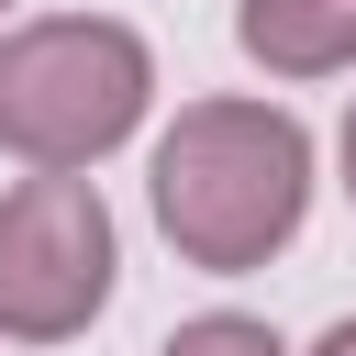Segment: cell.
<instances>
[{
    "mask_svg": "<svg viewBox=\"0 0 356 356\" xmlns=\"http://www.w3.org/2000/svg\"><path fill=\"white\" fill-rule=\"evenodd\" d=\"M312 356H356V312H345V323H334V334H323Z\"/></svg>",
    "mask_w": 356,
    "mask_h": 356,
    "instance_id": "obj_6",
    "label": "cell"
},
{
    "mask_svg": "<svg viewBox=\"0 0 356 356\" xmlns=\"http://www.w3.org/2000/svg\"><path fill=\"white\" fill-rule=\"evenodd\" d=\"M234 44L267 78H334L356 67V0H234Z\"/></svg>",
    "mask_w": 356,
    "mask_h": 356,
    "instance_id": "obj_4",
    "label": "cell"
},
{
    "mask_svg": "<svg viewBox=\"0 0 356 356\" xmlns=\"http://www.w3.org/2000/svg\"><path fill=\"white\" fill-rule=\"evenodd\" d=\"M145 89H156V56L134 22H100V11L22 22L0 44V145L33 178H78L145 122Z\"/></svg>",
    "mask_w": 356,
    "mask_h": 356,
    "instance_id": "obj_2",
    "label": "cell"
},
{
    "mask_svg": "<svg viewBox=\"0 0 356 356\" xmlns=\"http://www.w3.org/2000/svg\"><path fill=\"white\" fill-rule=\"evenodd\" d=\"M345 200H356V111H345Z\"/></svg>",
    "mask_w": 356,
    "mask_h": 356,
    "instance_id": "obj_7",
    "label": "cell"
},
{
    "mask_svg": "<svg viewBox=\"0 0 356 356\" xmlns=\"http://www.w3.org/2000/svg\"><path fill=\"white\" fill-rule=\"evenodd\" d=\"M111 211L89 178H22L0 200V334L67 345L111 300Z\"/></svg>",
    "mask_w": 356,
    "mask_h": 356,
    "instance_id": "obj_3",
    "label": "cell"
},
{
    "mask_svg": "<svg viewBox=\"0 0 356 356\" xmlns=\"http://www.w3.org/2000/svg\"><path fill=\"white\" fill-rule=\"evenodd\" d=\"M156 356H289L267 323H245V312H200V323H178Z\"/></svg>",
    "mask_w": 356,
    "mask_h": 356,
    "instance_id": "obj_5",
    "label": "cell"
},
{
    "mask_svg": "<svg viewBox=\"0 0 356 356\" xmlns=\"http://www.w3.org/2000/svg\"><path fill=\"white\" fill-rule=\"evenodd\" d=\"M312 211V134L278 100H189L156 145V222L189 267H267Z\"/></svg>",
    "mask_w": 356,
    "mask_h": 356,
    "instance_id": "obj_1",
    "label": "cell"
}]
</instances>
